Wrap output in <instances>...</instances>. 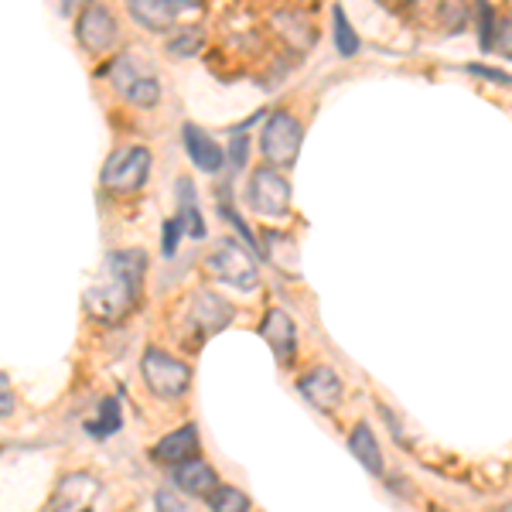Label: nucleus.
<instances>
[{"label":"nucleus","mask_w":512,"mask_h":512,"mask_svg":"<svg viewBox=\"0 0 512 512\" xmlns=\"http://www.w3.org/2000/svg\"><path fill=\"white\" fill-rule=\"evenodd\" d=\"M475 11H478V45H482V52H492L495 38H499V18H495V7L489 4V0H478Z\"/></svg>","instance_id":"obj_21"},{"label":"nucleus","mask_w":512,"mask_h":512,"mask_svg":"<svg viewBox=\"0 0 512 512\" xmlns=\"http://www.w3.org/2000/svg\"><path fill=\"white\" fill-rule=\"evenodd\" d=\"M250 205L260 216L280 219L291 212V185L284 175H277V168H256L250 178Z\"/></svg>","instance_id":"obj_6"},{"label":"nucleus","mask_w":512,"mask_h":512,"mask_svg":"<svg viewBox=\"0 0 512 512\" xmlns=\"http://www.w3.org/2000/svg\"><path fill=\"white\" fill-rule=\"evenodd\" d=\"M332 24H335V48H338V55H342V59H352V55H359L362 41H359V35H355L349 14L342 11V4L332 7Z\"/></svg>","instance_id":"obj_19"},{"label":"nucleus","mask_w":512,"mask_h":512,"mask_svg":"<svg viewBox=\"0 0 512 512\" xmlns=\"http://www.w3.org/2000/svg\"><path fill=\"white\" fill-rule=\"evenodd\" d=\"M154 512H188V509H185V502L178 499V492L158 489L154 492Z\"/></svg>","instance_id":"obj_27"},{"label":"nucleus","mask_w":512,"mask_h":512,"mask_svg":"<svg viewBox=\"0 0 512 512\" xmlns=\"http://www.w3.org/2000/svg\"><path fill=\"white\" fill-rule=\"evenodd\" d=\"M140 376H144L147 390L161 400H181L192 386V369L164 349H147L140 355Z\"/></svg>","instance_id":"obj_3"},{"label":"nucleus","mask_w":512,"mask_h":512,"mask_svg":"<svg viewBox=\"0 0 512 512\" xmlns=\"http://www.w3.org/2000/svg\"><path fill=\"white\" fill-rule=\"evenodd\" d=\"M379 4H386V7H403L407 0H379Z\"/></svg>","instance_id":"obj_33"},{"label":"nucleus","mask_w":512,"mask_h":512,"mask_svg":"<svg viewBox=\"0 0 512 512\" xmlns=\"http://www.w3.org/2000/svg\"><path fill=\"white\" fill-rule=\"evenodd\" d=\"M205 502H209L212 512H250V495L233 489V485H219Z\"/></svg>","instance_id":"obj_20"},{"label":"nucleus","mask_w":512,"mask_h":512,"mask_svg":"<svg viewBox=\"0 0 512 512\" xmlns=\"http://www.w3.org/2000/svg\"><path fill=\"white\" fill-rule=\"evenodd\" d=\"M297 393H301L315 410H321V414H335V410L342 407L345 386L332 366H315L311 373H304L297 379Z\"/></svg>","instance_id":"obj_8"},{"label":"nucleus","mask_w":512,"mask_h":512,"mask_svg":"<svg viewBox=\"0 0 512 512\" xmlns=\"http://www.w3.org/2000/svg\"><path fill=\"white\" fill-rule=\"evenodd\" d=\"M178 219L192 239H205V219H202V212H198V192H195L192 178L178 181Z\"/></svg>","instance_id":"obj_17"},{"label":"nucleus","mask_w":512,"mask_h":512,"mask_svg":"<svg viewBox=\"0 0 512 512\" xmlns=\"http://www.w3.org/2000/svg\"><path fill=\"white\" fill-rule=\"evenodd\" d=\"M246 158H250V140L243 134H236L233 144H229V164H233V168H243Z\"/></svg>","instance_id":"obj_29"},{"label":"nucleus","mask_w":512,"mask_h":512,"mask_svg":"<svg viewBox=\"0 0 512 512\" xmlns=\"http://www.w3.org/2000/svg\"><path fill=\"white\" fill-rule=\"evenodd\" d=\"M465 72H472V76H482V79L499 82V86H509V89H512V76H509V72L489 69V65H465Z\"/></svg>","instance_id":"obj_28"},{"label":"nucleus","mask_w":512,"mask_h":512,"mask_svg":"<svg viewBox=\"0 0 512 512\" xmlns=\"http://www.w3.org/2000/svg\"><path fill=\"white\" fill-rule=\"evenodd\" d=\"M99 495V482L86 472H72L62 478L59 492L52 495V512H93V502Z\"/></svg>","instance_id":"obj_11"},{"label":"nucleus","mask_w":512,"mask_h":512,"mask_svg":"<svg viewBox=\"0 0 512 512\" xmlns=\"http://www.w3.org/2000/svg\"><path fill=\"white\" fill-rule=\"evenodd\" d=\"M468 21V4L465 0H441V24L448 31H461Z\"/></svg>","instance_id":"obj_24"},{"label":"nucleus","mask_w":512,"mask_h":512,"mask_svg":"<svg viewBox=\"0 0 512 512\" xmlns=\"http://www.w3.org/2000/svg\"><path fill=\"white\" fill-rule=\"evenodd\" d=\"M181 233H185V226H181V219H178V216L164 222V239H161V246H164V256H175V253H178Z\"/></svg>","instance_id":"obj_26"},{"label":"nucleus","mask_w":512,"mask_h":512,"mask_svg":"<svg viewBox=\"0 0 512 512\" xmlns=\"http://www.w3.org/2000/svg\"><path fill=\"white\" fill-rule=\"evenodd\" d=\"M222 216H226L229 222H233V229H236L239 236L246 239V246H253V250H260V239L253 236V229L246 226V222H243V216H239L236 209H229V202H222Z\"/></svg>","instance_id":"obj_25"},{"label":"nucleus","mask_w":512,"mask_h":512,"mask_svg":"<svg viewBox=\"0 0 512 512\" xmlns=\"http://www.w3.org/2000/svg\"><path fill=\"white\" fill-rule=\"evenodd\" d=\"M127 11L144 31H171L178 24L181 7L175 0H127Z\"/></svg>","instance_id":"obj_14"},{"label":"nucleus","mask_w":512,"mask_h":512,"mask_svg":"<svg viewBox=\"0 0 512 512\" xmlns=\"http://www.w3.org/2000/svg\"><path fill=\"white\" fill-rule=\"evenodd\" d=\"M171 478H175V485L181 492L198 495V499H209V495L219 489L216 468H212L209 461H202V458H192V461H185V465H178Z\"/></svg>","instance_id":"obj_15"},{"label":"nucleus","mask_w":512,"mask_h":512,"mask_svg":"<svg viewBox=\"0 0 512 512\" xmlns=\"http://www.w3.org/2000/svg\"><path fill=\"white\" fill-rule=\"evenodd\" d=\"M188 321L195 325L198 338H209V335H219L222 328H229V321H233V308H229L216 291L198 287V291L188 297Z\"/></svg>","instance_id":"obj_9"},{"label":"nucleus","mask_w":512,"mask_h":512,"mask_svg":"<svg viewBox=\"0 0 512 512\" xmlns=\"http://www.w3.org/2000/svg\"><path fill=\"white\" fill-rule=\"evenodd\" d=\"M147 256L140 250H117L106 256L103 270L86 291V311L96 321H117L127 315L140 297Z\"/></svg>","instance_id":"obj_1"},{"label":"nucleus","mask_w":512,"mask_h":512,"mask_svg":"<svg viewBox=\"0 0 512 512\" xmlns=\"http://www.w3.org/2000/svg\"><path fill=\"white\" fill-rule=\"evenodd\" d=\"M495 48H499L506 59H512V18L499 21V41H495Z\"/></svg>","instance_id":"obj_30"},{"label":"nucleus","mask_w":512,"mask_h":512,"mask_svg":"<svg viewBox=\"0 0 512 512\" xmlns=\"http://www.w3.org/2000/svg\"><path fill=\"white\" fill-rule=\"evenodd\" d=\"M260 338L270 345V352H274V359L280 366H291L297 355V328L287 311L270 308L260 321Z\"/></svg>","instance_id":"obj_10"},{"label":"nucleus","mask_w":512,"mask_h":512,"mask_svg":"<svg viewBox=\"0 0 512 512\" xmlns=\"http://www.w3.org/2000/svg\"><path fill=\"white\" fill-rule=\"evenodd\" d=\"M209 274L219 277L222 284H233L239 291H253L260 284V270L246 246H239L236 239H222L209 256Z\"/></svg>","instance_id":"obj_5"},{"label":"nucleus","mask_w":512,"mask_h":512,"mask_svg":"<svg viewBox=\"0 0 512 512\" xmlns=\"http://www.w3.org/2000/svg\"><path fill=\"white\" fill-rule=\"evenodd\" d=\"M127 103L130 106H140V110H151V106H158L161 103V82L154 79V76H144V79H137L134 86L127 89Z\"/></svg>","instance_id":"obj_22"},{"label":"nucleus","mask_w":512,"mask_h":512,"mask_svg":"<svg viewBox=\"0 0 512 512\" xmlns=\"http://www.w3.org/2000/svg\"><path fill=\"white\" fill-rule=\"evenodd\" d=\"M151 458L158 461V465H185V461L198 458V427L195 424H181L178 431H171L168 437H161L158 444H154Z\"/></svg>","instance_id":"obj_13"},{"label":"nucleus","mask_w":512,"mask_h":512,"mask_svg":"<svg viewBox=\"0 0 512 512\" xmlns=\"http://www.w3.org/2000/svg\"><path fill=\"white\" fill-rule=\"evenodd\" d=\"M76 38L89 55H103L117 45V21L103 4H86L76 21Z\"/></svg>","instance_id":"obj_7"},{"label":"nucleus","mask_w":512,"mask_h":512,"mask_svg":"<svg viewBox=\"0 0 512 512\" xmlns=\"http://www.w3.org/2000/svg\"><path fill=\"white\" fill-rule=\"evenodd\" d=\"M181 144H185L188 158L198 171H205V175H219L222 164H226V154H222V147L205 134L202 127H195V123H185L181 127Z\"/></svg>","instance_id":"obj_12"},{"label":"nucleus","mask_w":512,"mask_h":512,"mask_svg":"<svg viewBox=\"0 0 512 512\" xmlns=\"http://www.w3.org/2000/svg\"><path fill=\"white\" fill-rule=\"evenodd\" d=\"M301 144H304V127L301 120L291 117V113H274L263 127V137H260V154L267 158L270 168H287V164L297 161L301 154Z\"/></svg>","instance_id":"obj_4"},{"label":"nucleus","mask_w":512,"mask_h":512,"mask_svg":"<svg viewBox=\"0 0 512 512\" xmlns=\"http://www.w3.org/2000/svg\"><path fill=\"white\" fill-rule=\"evenodd\" d=\"M175 4L181 7V11H198V7H202V0H175Z\"/></svg>","instance_id":"obj_32"},{"label":"nucleus","mask_w":512,"mask_h":512,"mask_svg":"<svg viewBox=\"0 0 512 512\" xmlns=\"http://www.w3.org/2000/svg\"><path fill=\"white\" fill-rule=\"evenodd\" d=\"M0 386H4V396H0V400H4V403H0V414H4V420H7V417L14 414V393H11V379H7V376H0Z\"/></svg>","instance_id":"obj_31"},{"label":"nucleus","mask_w":512,"mask_h":512,"mask_svg":"<svg viewBox=\"0 0 512 512\" xmlns=\"http://www.w3.org/2000/svg\"><path fill=\"white\" fill-rule=\"evenodd\" d=\"M120 427H123L120 400L117 396H103V400H99V414H96L93 424H86V431L93 437H110V434H117Z\"/></svg>","instance_id":"obj_18"},{"label":"nucleus","mask_w":512,"mask_h":512,"mask_svg":"<svg viewBox=\"0 0 512 512\" xmlns=\"http://www.w3.org/2000/svg\"><path fill=\"white\" fill-rule=\"evenodd\" d=\"M205 41V31L202 28H181L175 38L168 41V52L171 55H195Z\"/></svg>","instance_id":"obj_23"},{"label":"nucleus","mask_w":512,"mask_h":512,"mask_svg":"<svg viewBox=\"0 0 512 512\" xmlns=\"http://www.w3.org/2000/svg\"><path fill=\"white\" fill-rule=\"evenodd\" d=\"M349 451H352V458L359 461V465L366 468L369 475L383 478V472H386L383 451H379L376 434L369 431V424H355V427H352V434H349Z\"/></svg>","instance_id":"obj_16"},{"label":"nucleus","mask_w":512,"mask_h":512,"mask_svg":"<svg viewBox=\"0 0 512 512\" xmlns=\"http://www.w3.org/2000/svg\"><path fill=\"white\" fill-rule=\"evenodd\" d=\"M151 168H154V158L147 147L140 144H130V147H120V151L110 154V161L103 164V181L106 192L113 195H130V192H140L151 178Z\"/></svg>","instance_id":"obj_2"}]
</instances>
